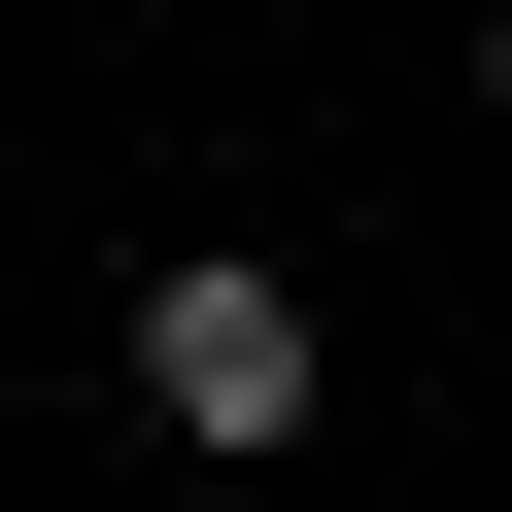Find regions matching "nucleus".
Masks as SVG:
<instances>
[{
  "label": "nucleus",
  "mask_w": 512,
  "mask_h": 512,
  "mask_svg": "<svg viewBox=\"0 0 512 512\" xmlns=\"http://www.w3.org/2000/svg\"><path fill=\"white\" fill-rule=\"evenodd\" d=\"M137 410H171L205 478L308 444V274H274V239H171V274H137Z\"/></svg>",
  "instance_id": "obj_1"
},
{
  "label": "nucleus",
  "mask_w": 512,
  "mask_h": 512,
  "mask_svg": "<svg viewBox=\"0 0 512 512\" xmlns=\"http://www.w3.org/2000/svg\"><path fill=\"white\" fill-rule=\"evenodd\" d=\"M478 103H512V0H478Z\"/></svg>",
  "instance_id": "obj_2"
}]
</instances>
